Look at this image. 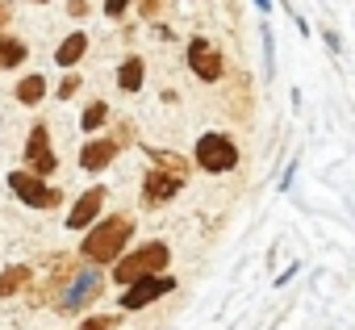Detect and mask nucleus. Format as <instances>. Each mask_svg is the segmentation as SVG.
Listing matches in <instances>:
<instances>
[{"mask_svg": "<svg viewBox=\"0 0 355 330\" xmlns=\"http://www.w3.org/2000/svg\"><path fill=\"white\" fill-rule=\"evenodd\" d=\"M9 189H13L26 205H38V209H55V205H59V197H63V193L46 189L38 176H30V172H13V176H9Z\"/></svg>", "mask_w": 355, "mask_h": 330, "instance_id": "obj_6", "label": "nucleus"}, {"mask_svg": "<svg viewBox=\"0 0 355 330\" xmlns=\"http://www.w3.org/2000/svg\"><path fill=\"white\" fill-rule=\"evenodd\" d=\"M113 155H117V142H109V138H92L84 150H80V163L88 172H101V168H109L113 163Z\"/></svg>", "mask_w": 355, "mask_h": 330, "instance_id": "obj_11", "label": "nucleus"}, {"mask_svg": "<svg viewBox=\"0 0 355 330\" xmlns=\"http://www.w3.org/2000/svg\"><path fill=\"white\" fill-rule=\"evenodd\" d=\"M189 67L197 80H218L222 76V55L205 42V38H193L189 42Z\"/></svg>", "mask_w": 355, "mask_h": 330, "instance_id": "obj_9", "label": "nucleus"}, {"mask_svg": "<svg viewBox=\"0 0 355 330\" xmlns=\"http://www.w3.org/2000/svg\"><path fill=\"white\" fill-rule=\"evenodd\" d=\"M26 163H30V176H51L55 168H59V159H55V150H51V134H46V125H34L30 130V142H26Z\"/></svg>", "mask_w": 355, "mask_h": 330, "instance_id": "obj_7", "label": "nucleus"}, {"mask_svg": "<svg viewBox=\"0 0 355 330\" xmlns=\"http://www.w3.org/2000/svg\"><path fill=\"white\" fill-rule=\"evenodd\" d=\"M84 51H88V38H84V34H71V38L59 46L55 63H59V67H71V63H80V55H84Z\"/></svg>", "mask_w": 355, "mask_h": 330, "instance_id": "obj_13", "label": "nucleus"}, {"mask_svg": "<svg viewBox=\"0 0 355 330\" xmlns=\"http://www.w3.org/2000/svg\"><path fill=\"white\" fill-rule=\"evenodd\" d=\"M105 117H109V109L96 101V105H88V109H84V121H80V125H84V130H101V125H105Z\"/></svg>", "mask_w": 355, "mask_h": 330, "instance_id": "obj_17", "label": "nucleus"}, {"mask_svg": "<svg viewBox=\"0 0 355 330\" xmlns=\"http://www.w3.org/2000/svg\"><path fill=\"white\" fill-rule=\"evenodd\" d=\"M30 280H34V272H30L26 263H17V268H9V272H0V301L13 297V293H21Z\"/></svg>", "mask_w": 355, "mask_h": 330, "instance_id": "obj_12", "label": "nucleus"}, {"mask_svg": "<svg viewBox=\"0 0 355 330\" xmlns=\"http://www.w3.org/2000/svg\"><path fill=\"white\" fill-rule=\"evenodd\" d=\"M26 63V46L17 38H0V67H17Z\"/></svg>", "mask_w": 355, "mask_h": 330, "instance_id": "obj_16", "label": "nucleus"}, {"mask_svg": "<svg viewBox=\"0 0 355 330\" xmlns=\"http://www.w3.org/2000/svg\"><path fill=\"white\" fill-rule=\"evenodd\" d=\"M42 5H46V0H42Z\"/></svg>", "mask_w": 355, "mask_h": 330, "instance_id": "obj_24", "label": "nucleus"}, {"mask_svg": "<svg viewBox=\"0 0 355 330\" xmlns=\"http://www.w3.org/2000/svg\"><path fill=\"white\" fill-rule=\"evenodd\" d=\"M142 76H146V71H142V63H138V59H125V63H121V71H117V84H121L125 92H138V88H142Z\"/></svg>", "mask_w": 355, "mask_h": 330, "instance_id": "obj_14", "label": "nucleus"}, {"mask_svg": "<svg viewBox=\"0 0 355 330\" xmlns=\"http://www.w3.org/2000/svg\"><path fill=\"white\" fill-rule=\"evenodd\" d=\"M155 163H159V168H150L146 180H142V193H146L150 205L175 197V193L184 189V176H189V168H184L180 155H159V150H155Z\"/></svg>", "mask_w": 355, "mask_h": 330, "instance_id": "obj_1", "label": "nucleus"}, {"mask_svg": "<svg viewBox=\"0 0 355 330\" xmlns=\"http://www.w3.org/2000/svg\"><path fill=\"white\" fill-rule=\"evenodd\" d=\"M125 5H130V0H105V13H109V17H121Z\"/></svg>", "mask_w": 355, "mask_h": 330, "instance_id": "obj_19", "label": "nucleus"}, {"mask_svg": "<svg viewBox=\"0 0 355 330\" xmlns=\"http://www.w3.org/2000/svg\"><path fill=\"white\" fill-rule=\"evenodd\" d=\"M255 5H259V9H268V5H272V0H255Z\"/></svg>", "mask_w": 355, "mask_h": 330, "instance_id": "obj_22", "label": "nucleus"}, {"mask_svg": "<svg viewBox=\"0 0 355 330\" xmlns=\"http://www.w3.org/2000/svg\"><path fill=\"white\" fill-rule=\"evenodd\" d=\"M76 88H80V76H67V80H63V88H59V96H71Z\"/></svg>", "mask_w": 355, "mask_h": 330, "instance_id": "obj_20", "label": "nucleus"}, {"mask_svg": "<svg viewBox=\"0 0 355 330\" xmlns=\"http://www.w3.org/2000/svg\"><path fill=\"white\" fill-rule=\"evenodd\" d=\"M197 163H201L205 172H230L234 163H239V146L226 134H205L197 142Z\"/></svg>", "mask_w": 355, "mask_h": 330, "instance_id": "obj_4", "label": "nucleus"}, {"mask_svg": "<svg viewBox=\"0 0 355 330\" xmlns=\"http://www.w3.org/2000/svg\"><path fill=\"white\" fill-rule=\"evenodd\" d=\"M125 238H130V218H105L96 230H88V238H84V247H80V255L84 259H96V263H109V259H117V251L125 247Z\"/></svg>", "mask_w": 355, "mask_h": 330, "instance_id": "obj_2", "label": "nucleus"}, {"mask_svg": "<svg viewBox=\"0 0 355 330\" xmlns=\"http://www.w3.org/2000/svg\"><path fill=\"white\" fill-rule=\"evenodd\" d=\"M113 326H117V318H88L80 330H113Z\"/></svg>", "mask_w": 355, "mask_h": 330, "instance_id": "obj_18", "label": "nucleus"}, {"mask_svg": "<svg viewBox=\"0 0 355 330\" xmlns=\"http://www.w3.org/2000/svg\"><path fill=\"white\" fill-rule=\"evenodd\" d=\"M163 263H167V247L163 243H146V247H138L134 255H125L113 268V280L117 284H134V280H146V276L163 272Z\"/></svg>", "mask_w": 355, "mask_h": 330, "instance_id": "obj_3", "label": "nucleus"}, {"mask_svg": "<svg viewBox=\"0 0 355 330\" xmlns=\"http://www.w3.org/2000/svg\"><path fill=\"white\" fill-rule=\"evenodd\" d=\"M101 205H105V189H88L76 205H71V218H67V226L71 230H84V226H92L96 222V214H101Z\"/></svg>", "mask_w": 355, "mask_h": 330, "instance_id": "obj_10", "label": "nucleus"}, {"mask_svg": "<svg viewBox=\"0 0 355 330\" xmlns=\"http://www.w3.org/2000/svg\"><path fill=\"white\" fill-rule=\"evenodd\" d=\"M42 92H46V80H42V76H26V80L17 84V101H21V105H38Z\"/></svg>", "mask_w": 355, "mask_h": 330, "instance_id": "obj_15", "label": "nucleus"}, {"mask_svg": "<svg viewBox=\"0 0 355 330\" xmlns=\"http://www.w3.org/2000/svg\"><path fill=\"white\" fill-rule=\"evenodd\" d=\"M101 288H105V276H101V272H80V276H71V284L59 293V297H63L59 309H63V313H80L84 305H92V301L101 297Z\"/></svg>", "mask_w": 355, "mask_h": 330, "instance_id": "obj_5", "label": "nucleus"}, {"mask_svg": "<svg viewBox=\"0 0 355 330\" xmlns=\"http://www.w3.org/2000/svg\"><path fill=\"white\" fill-rule=\"evenodd\" d=\"M159 9V0H142V13H155Z\"/></svg>", "mask_w": 355, "mask_h": 330, "instance_id": "obj_21", "label": "nucleus"}, {"mask_svg": "<svg viewBox=\"0 0 355 330\" xmlns=\"http://www.w3.org/2000/svg\"><path fill=\"white\" fill-rule=\"evenodd\" d=\"M171 288H175L171 276H146V280H134L130 293L121 297V309H142V305H150L155 297H163V293H171Z\"/></svg>", "mask_w": 355, "mask_h": 330, "instance_id": "obj_8", "label": "nucleus"}, {"mask_svg": "<svg viewBox=\"0 0 355 330\" xmlns=\"http://www.w3.org/2000/svg\"><path fill=\"white\" fill-rule=\"evenodd\" d=\"M5 17H9V13H5V9H0V21H5Z\"/></svg>", "mask_w": 355, "mask_h": 330, "instance_id": "obj_23", "label": "nucleus"}]
</instances>
